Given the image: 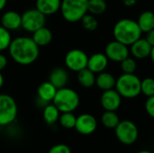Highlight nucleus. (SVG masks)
<instances>
[{
  "label": "nucleus",
  "mask_w": 154,
  "mask_h": 153,
  "mask_svg": "<svg viewBox=\"0 0 154 153\" xmlns=\"http://www.w3.org/2000/svg\"><path fill=\"white\" fill-rule=\"evenodd\" d=\"M39 48L32 38L21 36L12 41L8 52L14 62L22 66H28L37 60L40 54Z\"/></svg>",
  "instance_id": "obj_1"
},
{
  "label": "nucleus",
  "mask_w": 154,
  "mask_h": 153,
  "mask_svg": "<svg viewBox=\"0 0 154 153\" xmlns=\"http://www.w3.org/2000/svg\"><path fill=\"white\" fill-rule=\"evenodd\" d=\"M142 30L140 29L137 21L129 18H124L117 21L113 29L115 40L130 46L135 41L142 37Z\"/></svg>",
  "instance_id": "obj_2"
},
{
  "label": "nucleus",
  "mask_w": 154,
  "mask_h": 153,
  "mask_svg": "<svg viewBox=\"0 0 154 153\" xmlns=\"http://www.w3.org/2000/svg\"><path fill=\"white\" fill-rule=\"evenodd\" d=\"M115 88L124 98H135L141 94V79L134 73H123L116 78Z\"/></svg>",
  "instance_id": "obj_3"
},
{
  "label": "nucleus",
  "mask_w": 154,
  "mask_h": 153,
  "mask_svg": "<svg viewBox=\"0 0 154 153\" xmlns=\"http://www.w3.org/2000/svg\"><path fill=\"white\" fill-rule=\"evenodd\" d=\"M80 98L79 94L72 88L64 87L59 88L52 100V104L60 113L74 112L79 106Z\"/></svg>",
  "instance_id": "obj_4"
},
{
  "label": "nucleus",
  "mask_w": 154,
  "mask_h": 153,
  "mask_svg": "<svg viewBox=\"0 0 154 153\" xmlns=\"http://www.w3.org/2000/svg\"><path fill=\"white\" fill-rule=\"evenodd\" d=\"M60 11L69 23L79 22L88 14V0H61Z\"/></svg>",
  "instance_id": "obj_5"
},
{
  "label": "nucleus",
  "mask_w": 154,
  "mask_h": 153,
  "mask_svg": "<svg viewBox=\"0 0 154 153\" xmlns=\"http://www.w3.org/2000/svg\"><path fill=\"white\" fill-rule=\"evenodd\" d=\"M118 142L124 145H132L139 137V129L131 120H122L114 129Z\"/></svg>",
  "instance_id": "obj_6"
},
{
  "label": "nucleus",
  "mask_w": 154,
  "mask_h": 153,
  "mask_svg": "<svg viewBox=\"0 0 154 153\" xmlns=\"http://www.w3.org/2000/svg\"><path fill=\"white\" fill-rule=\"evenodd\" d=\"M17 114L18 107L14 98L7 94H0V126L13 124Z\"/></svg>",
  "instance_id": "obj_7"
},
{
  "label": "nucleus",
  "mask_w": 154,
  "mask_h": 153,
  "mask_svg": "<svg viewBox=\"0 0 154 153\" xmlns=\"http://www.w3.org/2000/svg\"><path fill=\"white\" fill-rule=\"evenodd\" d=\"M46 16L36 8L26 10L22 14V28L27 32H34L45 26Z\"/></svg>",
  "instance_id": "obj_8"
},
{
  "label": "nucleus",
  "mask_w": 154,
  "mask_h": 153,
  "mask_svg": "<svg viewBox=\"0 0 154 153\" xmlns=\"http://www.w3.org/2000/svg\"><path fill=\"white\" fill-rule=\"evenodd\" d=\"M88 56L87 53L79 49H73L67 52L65 55V65L66 67L74 72H79L88 67Z\"/></svg>",
  "instance_id": "obj_9"
},
{
  "label": "nucleus",
  "mask_w": 154,
  "mask_h": 153,
  "mask_svg": "<svg viewBox=\"0 0 154 153\" xmlns=\"http://www.w3.org/2000/svg\"><path fill=\"white\" fill-rule=\"evenodd\" d=\"M105 54L109 60L115 62H121L130 55V49L127 45L115 40L110 41L106 46Z\"/></svg>",
  "instance_id": "obj_10"
},
{
  "label": "nucleus",
  "mask_w": 154,
  "mask_h": 153,
  "mask_svg": "<svg viewBox=\"0 0 154 153\" xmlns=\"http://www.w3.org/2000/svg\"><path fill=\"white\" fill-rule=\"evenodd\" d=\"M97 128V121L96 117L90 114H81L77 116L75 129L81 135H90L96 132Z\"/></svg>",
  "instance_id": "obj_11"
},
{
  "label": "nucleus",
  "mask_w": 154,
  "mask_h": 153,
  "mask_svg": "<svg viewBox=\"0 0 154 153\" xmlns=\"http://www.w3.org/2000/svg\"><path fill=\"white\" fill-rule=\"evenodd\" d=\"M122 98L116 88H112L103 91L100 97V104L105 111H116L121 106Z\"/></svg>",
  "instance_id": "obj_12"
},
{
  "label": "nucleus",
  "mask_w": 154,
  "mask_h": 153,
  "mask_svg": "<svg viewBox=\"0 0 154 153\" xmlns=\"http://www.w3.org/2000/svg\"><path fill=\"white\" fill-rule=\"evenodd\" d=\"M152 46L147 41L145 38H140L130 45V53L134 59L143 60L150 57Z\"/></svg>",
  "instance_id": "obj_13"
},
{
  "label": "nucleus",
  "mask_w": 154,
  "mask_h": 153,
  "mask_svg": "<svg viewBox=\"0 0 154 153\" xmlns=\"http://www.w3.org/2000/svg\"><path fill=\"white\" fill-rule=\"evenodd\" d=\"M1 25L8 31H16L22 27V14L15 11H7L0 18Z\"/></svg>",
  "instance_id": "obj_14"
},
{
  "label": "nucleus",
  "mask_w": 154,
  "mask_h": 153,
  "mask_svg": "<svg viewBox=\"0 0 154 153\" xmlns=\"http://www.w3.org/2000/svg\"><path fill=\"white\" fill-rule=\"evenodd\" d=\"M108 62L109 60L105 53L97 52L88 57L87 68L90 69L92 72H94L95 74L96 73L98 74L106 70V69L108 66Z\"/></svg>",
  "instance_id": "obj_15"
},
{
  "label": "nucleus",
  "mask_w": 154,
  "mask_h": 153,
  "mask_svg": "<svg viewBox=\"0 0 154 153\" xmlns=\"http://www.w3.org/2000/svg\"><path fill=\"white\" fill-rule=\"evenodd\" d=\"M49 81L57 88H61L66 87L69 81L68 71L60 67L53 69L49 75Z\"/></svg>",
  "instance_id": "obj_16"
},
{
  "label": "nucleus",
  "mask_w": 154,
  "mask_h": 153,
  "mask_svg": "<svg viewBox=\"0 0 154 153\" xmlns=\"http://www.w3.org/2000/svg\"><path fill=\"white\" fill-rule=\"evenodd\" d=\"M61 0H36L35 8L45 16L51 15L60 11Z\"/></svg>",
  "instance_id": "obj_17"
},
{
  "label": "nucleus",
  "mask_w": 154,
  "mask_h": 153,
  "mask_svg": "<svg viewBox=\"0 0 154 153\" xmlns=\"http://www.w3.org/2000/svg\"><path fill=\"white\" fill-rule=\"evenodd\" d=\"M57 90L58 89L50 81L42 82L37 88L38 99L45 104H49L50 102H52Z\"/></svg>",
  "instance_id": "obj_18"
},
{
  "label": "nucleus",
  "mask_w": 154,
  "mask_h": 153,
  "mask_svg": "<svg viewBox=\"0 0 154 153\" xmlns=\"http://www.w3.org/2000/svg\"><path fill=\"white\" fill-rule=\"evenodd\" d=\"M116 82V78L111 73L106 71L100 72L96 77V85L99 89L103 91L115 88Z\"/></svg>",
  "instance_id": "obj_19"
},
{
  "label": "nucleus",
  "mask_w": 154,
  "mask_h": 153,
  "mask_svg": "<svg viewBox=\"0 0 154 153\" xmlns=\"http://www.w3.org/2000/svg\"><path fill=\"white\" fill-rule=\"evenodd\" d=\"M32 39L39 47H44L51 42L52 32L49 28L43 26L38 29L37 31H35L34 32H32Z\"/></svg>",
  "instance_id": "obj_20"
},
{
  "label": "nucleus",
  "mask_w": 154,
  "mask_h": 153,
  "mask_svg": "<svg viewBox=\"0 0 154 153\" xmlns=\"http://www.w3.org/2000/svg\"><path fill=\"white\" fill-rule=\"evenodd\" d=\"M60 115V110L53 104L49 103L43 107L42 117L47 124H49V125L55 124L59 121Z\"/></svg>",
  "instance_id": "obj_21"
},
{
  "label": "nucleus",
  "mask_w": 154,
  "mask_h": 153,
  "mask_svg": "<svg viewBox=\"0 0 154 153\" xmlns=\"http://www.w3.org/2000/svg\"><path fill=\"white\" fill-rule=\"evenodd\" d=\"M137 23L143 32H147L154 29V13L152 11H144L140 14Z\"/></svg>",
  "instance_id": "obj_22"
},
{
  "label": "nucleus",
  "mask_w": 154,
  "mask_h": 153,
  "mask_svg": "<svg viewBox=\"0 0 154 153\" xmlns=\"http://www.w3.org/2000/svg\"><path fill=\"white\" fill-rule=\"evenodd\" d=\"M78 81L85 88H90L96 85V75L88 68L78 72Z\"/></svg>",
  "instance_id": "obj_23"
},
{
  "label": "nucleus",
  "mask_w": 154,
  "mask_h": 153,
  "mask_svg": "<svg viewBox=\"0 0 154 153\" xmlns=\"http://www.w3.org/2000/svg\"><path fill=\"white\" fill-rule=\"evenodd\" d=\"M120 121L116 111H105L101 115V123L107 129H115Z\"/></svg>",
  "instance_id": "obj_24"
},
{
  "label": "nucleus",
  "mask_w": 154,
  "mask_h": 153,
  "mask_svg": "<svg viewBox=\"0 0 154 153\" xmlns=\"http://www.w3.org/2000/svg\"><path fill=\"white\" fill-rule=\"evenodd\" d=\"M107 5L105 0H88V12L94 15L105 13Z\"/></svg>",
  "instance_id": "obj_25"
},
{
  "label": "nucleus",
  "mask_w": 154,
  "mask_h": 153,
  "mask_svg": "<svg viewBox=\"0 0 154 153\" xmlns=\"http://www.w3.org/2000/svg\"><path fill=\"white\" fill-rule=\"evenodd\" d=\"M77 116L73 114V112L60 113L59 123L61 127L65 129H73L75 128Z\"/></svg>",
  "instance_id": "obj_26"
},
{
  "label": "nucleus",
  "mask_w": 154,
  "mask_h": 153,
  "mask_svg": "<svg viewBox=\"0 0 154 153\" xmlns=\"http://www.w3.org/2000/svg\"><path fill=\"white\" fill-rule=\"evenodd\" d=\"M82 26L85 30L88 31V32H94L97 30V28L98 27V21L96 18V16L94 14H91L89 13L86 14L82 19L80 20Z\"/></svg>",
  "instance_id": "obj_27"
},
{
  "label": "nucleus",
  "mask_w": 154,
  "mask_h": 153,
  "mask_svg": "<svg viewBox=\"0 0 154 153\" xmlns=\"http://www.w3.org/2000/svg\"><path fill=\"white\" fill-rule=\"evenodd\" d=\"M13 39L10 31L0 25V51L8 50Z\"/></svg>",
  "instance_id": "obj_28"
},
{
  "label": "nucleus",
  "mask_w": 154,
  "mask_h": 153,
  "mask_svg": "<svg viewBox=\"0 0 154 153\" xmlns=\"http://www.w3.org/2000/svg\"><path fill=\"white\" fill-rule=\"evenodd\" d=\"M141 93L147 97L154 96V78H145L141 80Z\"/></svg>",
  "instance_id": "obj_29"
},
{
  "label": "nucleus",
  "mask_w": 154,
  "mask_h": 153,
  "mask_svg": "<svg viewBox=\"0 0 154 153\" xmlns=\"http://www.w3.org/2000/svg\"><path fill=\"white\" fill-rule=\"evenodd\" d=\"M136 69H137V64L134 58L127 57L123 61H121V69H122L123 73L134 74L135 72Z\"/></svg>",
  "instance_id": "obj_30"
},
{
  "label": "nucleus",
  "mask_w": 154,
  "mask_h": 153,
  "mask_svg": "<svg viewBox=\"0 0 154 153\" xmlns=\"http://www.w3.org/2000/svg\"><path fill=\"white\" fill-rule=\"evenodd\" d=\"M47 153H71V150L67 144L59 143L52 146Z\"/></svg>",
  "instance_id": "obj_31"
},
{
  "label": "nucleus",
  "mask_w": 154,
  "mask_h": 153,
  "mask_svg": "<svg viewBox=\"0 0 154 153\" xmlns=\"http://www.w3.org/2000/svg\"><path fill=\"white\" fill-rule=\"evenodd\" d=\"M144 108L148 115L154 119V96L147 97V100L144 104Z\"/></svg>",
  "instance_id": "obj_32"
},
{
  "label": "nucleus",
  "mask_w": 154,
  "mask_h": 153,
  "mask_svg": "<svg viewBox=\"0 0 154 153\" xmlns=\"http://www.w3.org/2000/svg\"><path fill=\"white\" fill-rule=\"evenodd\" d=\"M145 39L147 40V41L152 45V46H154V29L149 31L146 32V37Z\"/></svg>",
  "instance_id": "obj_33"
},
{
  "label": "nucleus",
  "mask_w": 154,
  "mask_h": 153,
  "mask_svg": "<svg viewBox=\"0 0 154 153\" xmlns=\"http://www.w3.org/2000/svg\"><path fill=\"white\" fill-rule=\"evenodd\" d=\"M7 58L5 55L0 52V71L3 70L7 66Z\"/></svg>",
  "instance_id": "obj_34"
},
{
  "label": "nucleus",
  "mask_w": 154,
  "mask_h": 153,
  "mask_svg": "<svg viewBox=\"0 0 154 153\" xmlns=\"http://www.w3.org/2000/svg\"><path fill=\"white\" fill-rule=\"evenodd\" d=\"M123 3L125 6L131 7V6H134L137 3V0H123Z\"/></svg>",
  "instance_id": "obj_35"
},
{
  "label": "nucleus",
  "mask_w": 154,
  "mask_h": 153,
  "mask_svg": "<svg viewBox=\"0 0 154 153\" xmlns=\"http://www.w3.org/2000/svg\"><path fill=\"white\" fill-rule=\"evenodd\" d=\"M6 3H7V0H0V12L5 7Z\"/></svg>",
  "instance_id": "obj_36"
},
{
  "label": "nucleus",
  "mask_w": 154,
  "mask_h": 153,
  "mask_svg": "<svg viewBox=\"0 0 154 153\" xmlns=\"http://www.w3.org/2000/svg\"><path fill=\"white\" fill-rule=\"evenodd\" d=\"M4 76H3V74L1 73V71H0V89L2 88V87H3V85H4Z\"/></svg>",
  "instance_id": "obj_37"
},
{
  "label": "nucleus",
  "mask_w": 154,
  "mask_h": 153,
  "mask_svg": "<svg viewBox=\"0 0 154 153\" xmlns=\"http://www.w3.org/2000/svg\"><path fill=\"white\" fill-rule=\"evenodd\" d=\"M150 57H151V60H152V62L154 63V46H152V51H151Z\"/></svg>",
  "instance_id": "obj_38"
},
{
  "label": "nucleus",
  "mask_w": 154,
  "mask_h": 153,
  "mask_svg": "<svg viewBox=\"0 0 154 153\" xmlns=\"http://www.w3.org/2000/svg\"><path fill=\"white\" fill-rule=\"evenodd\" d=\"M137 153H152V151H147V150H143V151H138Z\"/></svg>",
  "instance_id": "obj_39"
}]
</instances>
